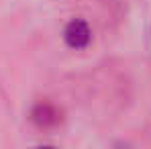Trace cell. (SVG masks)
Here are the masks:
<instances>
[{
	"label": "cell",
	"instance_id": "obj_1",
	"mask_svg": "<svg viewBox=\"0 0 151 149\" xmlns=\"http://www.w3.org/2000/svg\"><path fill=\"white\" fill-rule=\"evenodd\" d=\"M65 41L70 47L82 49L90 43V29L84 21H72L65 29Z\"/></svg>",
	"mask_w": 151,
	"mask_h": 149
}]
</instances>
